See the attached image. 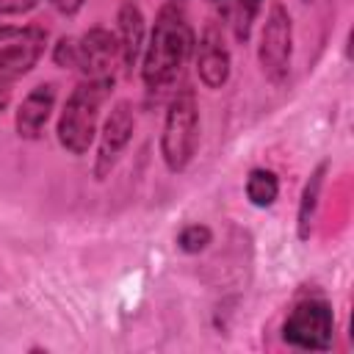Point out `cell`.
<instances>
[{"mask_svg": "<svg viewBox=\"0 0 354 354\" xmlns=\"http://www.w3.org/2000/svg\"><path fill=\"white\" fill-rule=\"evenodd\" d=\"M260 6L263 0H232V28H235V39L238 41H246L249 33H252V25L260 14Z\"/></svg>", "mask_w": 354, "mask_h": 354, "instance_id": "obj_14", "label": "cell"}, {"mask_svg": "<svg viewBox=\"0 0 354 354\" xmlns=\"http://www.w3.org/2000/svg\"><path fill=\"white\" fill-rule=\"evenodd\" d=\"M279 196V180L271 169H252L246 177V199L254 207H271Z\"/></svg>", "mask_w": 354, "mask_h": 354, "instance_id": "obj_13", "label": "cell"}, {"mask_svg": "<svg viewBox=\"0 0 354 354\" xmlns=\"http://www.w3.org/2000/svg\"><path fill=\"white\" fill-rule=\"evenodd\" d=\"M326 171H329V163H318L304 188H301V199H299V213H296V232H299V241H310L313 235V221H315V210H318V199H321V188H324V180H326Z\"/></svg>", "mask_w": 354, "mask_h": 354, "instance_id": "obj_12", "label": "cell"}, {"mask_svg": "<svg viewBox=\"0 0 354 354\" xmlns=\"http://www.w3.org/2000/svg\"><path fill=\"white\" fill-rule=\"evenodd\" d=\"M210 241H213L210 227H205V224H188L177 235V249L185 252V254H199V252H205L210 246Z\"/></svg>", "mask_w": 354, "mask_h": 354, "instance_id": "obj_15", "label": "cell"}, {"mask_svg": "<svg viewBox=\"0 0 354 354\" xmlns=\"http://www.w3.org/2000/svg\"><path fill=\"white\" fill-rule=\"evenodd\" d=\"M8 102H11V86L8 80H0V113L8 108Z\"/></svg>", "mask_w": 354, "mask_h": 354, "instance_id": "obj_18", "label": "cell"}, {"mask_svg": "<svg viewBox=\"0 0 354 354\" xmlns=\"http://www.w3.org/2000/svg\"><path fill=\"white\" fill-rule=\"evenodd\" d=\"M133 133H136V113H133V105L127 100H119L105 124H102V133H100V147H97V160H94V177L97 180H105L113 166L119 163L122 152L127 149V144L133 141Z\"/></svg>", "mask_w": 354, "mask_h": 354, "instance_id": "obj_8", "label": "cell"}, {"mask_svg": "<svg viewBox=\"0 0 354 354\" xmlns=\"http://www.w3.org/2000/svg\"><path fill=\"white\" fill-rule=\"evenodd\" d=\"M207 6H213V8H216V11L221 14V17H224V14L230 11V6H232V0H207Z\"/></svg>", "mask_w": 354, "mask_h": 354, "instance_id": "obj_19", "label": "cell"}, {"mask_svg": "<svg viewBox=\"0 0 354 354\" xmlns=\"http://www.w3.org/2000/svg\"><path fill=\"white\" fill-rule=\"evenodd\" d=\"M113 80H88L83 77L72 94L64 102V111L58 116V144L69 155H86L94 136H97V122L105 100L111 97Z\"/></svg>", "mask_w": 354, "mask_h": 354, "instance_id": "obj_2", "label": "cell"}, {"mask_svg": "<svg viewBox=\"0 0 354 354\" xmlns=\"http://www.w3.org/2000/svg\"><path fill=\"white\" fill-rule=\"evenodd\" d=\"M304 3H310V0H304Z\"/></svg>", "mask_w": 354, "mask_h": 354, "instance_id": "obj_20", "label": "cell"}, {"mask_svg": "<svg viewBox=\"0 0 354 354\" xmlns=\"http://www.w3.org/2000/svg\"><path fill=\"white\" fill-rule=\"evenodd\" d=\"M290 55H293V22L282 3L268 8V17L260 30L257 61L268 83L282 86L290 75Z\"/></svg>", "mask_w": 354, "mask_h": 354, "instance_id": "obj_6", "label": "cell"}, {"mask_svg": "<svg viewBox=\"0 0 354 354\" xmlns=\"http://www.w3.org/2000/svg\"><path fill=\"white\" fill-rule=\"evenodd\" d=\"M282 340L301 351H329L335 340V313L326 299H301L282 324Z\"/></svg>", "mask_w": 354, "mask_h": 354, "instance_id": "obj_5", "label": "cell"}, {"mask_svg": "<svg viewBox=\"0 0 354 354\" xmlns=\"http://www.w3.org/2000/svg\"><path fill=\"white\" fill-rule=\"evenodd\" d=\"M199 147V102L194 88H177L163 119L160 155L171 174L188 169Z\"/></svg>", "mask_w": 354, "mask_h": 354, "instance_id": "obj_4", "label": "cell"}, {"mask_svg": "<svg viewBox=\"0 0 354 354\" xmlns=\"http://www.w3.org/2000/svg\"><path fill=\"white\" fill-rule=\"evenodd\" d=\"M194 28L180 0H169L160 6L149 41L144 44V64L141 80L149 97H160L177 86L183 77L188 58L194 53Z\"/></svg>", "mask_w": 354, "mask_h": 354, "instance_id": "obj_1", "label": "cell"}, {"mask_svg": "<svg viewBox=\"0 0 354 354\" xmlns=\"http://www.w3.org/2000/svg\"><path fill=\"white\" fill-rule=\"evenodd\" d=\"M47 47V30L39 25H0V80L28 75Z\"/></svg>", "mask_w": 354, "mask_h": 354, "instance_id": "obj_7", "label": "cell"}, {"mask_svg": "<svg viewBox=\"0 0 354 354\" xmlns=\"http://www.w3.org/2000/svg\"><path fill=\"white\" fill-rule=\"evenodd\" d=\"M53 61L61 69H75L88 80H113L122 66L116 33L108 28H91L83 36H61L53 47Z\"/></svg>", "mask_w": 354, "mask_h": 354, "instance_id": "obj_3", "label": "cell"}, {"mask_svg": "<svg viewBox=\"0 0 354 354\" xmlns=\"http://www.w3.org/2000/svg\"><path fill=\"white\" fill-rule=\"evenodd\" d=\"M50 3H53V8H55V11H61V14L72 17V14H77V11L83 8V3H86V0H50Z\"/></svg>", "mask_w": 354, "mask_h": 354, "instance_id": "obj_17", "label": "cell"}, {"mask_svg": "<svg viewBox=\"0 0 354 354\" xmlns=\"http://www.w3.org/2000/svg\"><path fill=\"white\" fill-rule=\"evenodd\" d=\"M41 0H0V17H17V14H28L39 6Z\"/></svg>", "mask_w": 354, "mask_h": 354, "instance_id": "obj_16", "label": "cell"}, {"mask_svg": "<svg viewBox=\"0 0 354 354\" xmlns=\"http://www.w3.org/2000/svg\"><path fill=\"white\" fill-rule=\"evenodd\" d=\"M116 41H119L122 69L130 72L144 53V14L136 3H122L116 17Z\"/></svg>", "mask_w": 354, "mask_h": 354, "instance_id": "obj_11", "label": "cell"}, {"mask_svg": "<svg viewBox=\"0 0 354 354\" xmlns=\"http://www.w3.org/2000/svg\"><path fill=\"white\" fill-rule=\"evenodd\" d=\"M55 97H58V88L55 83H39L36 88L28 91V97L19 102L17 108V136L19 138H28V141H36L55 108Z\"/></svg>", "mask_w": 354, "mask_h": 354, "instance_id": "obj_10", "label": "cell"}, {"mask_svg": "<svg viewBox=\"0 0 354 354\" xmlns=\"http://www.w3.org/2000/svg\"><path fill=\"white\" fill-rule=\"evenodd\" d=\"M196 75L207 88H221L230 77V47L224 41V30L216 19H210L199 33Z\"/></svg>", "mask_w": 354, "mask_h": 354, "instance_id": "obj_9", "label": "cell"}]
</instances>
